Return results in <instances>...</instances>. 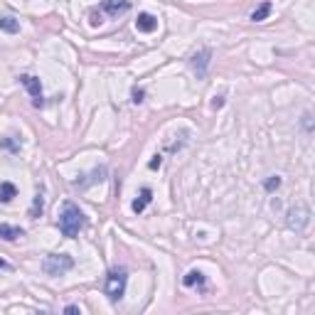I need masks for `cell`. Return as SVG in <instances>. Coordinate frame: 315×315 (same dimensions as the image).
<instances>
[{
  "mask_svg": "<svg viewBox=\"0 0 315 315\" xmlns=\"http://www.w3.org/2000/svg\"><path fill=\"white\" fill-rule=\"evenodd\" d=\"M84 227H86L84 212H81L72 200H67V202L62 204V214H59V232H62L67 239H74Z\"/></svg>",
  "mask_w": 315,
  "mask_h": 315,
  "instance_id": "cell-1",
  "label": "cell"
},
{
  "mask_svg": "<svg viewBox=\"0 0 315 315\" xmlns=\"http://www.w3.org/2000/svg\"><path fill=\"white\" fill-rule=\"evenodd\" d=\"M126 283H128V271L123 268V266H116V268H111L109 271V276H106V296H109V300H121L123 298V293H126Z\"/></svg>",
  "mask_w": 315,
  "mask_h": 315,
  "instance_id": "cell-2",
  "label": "cell"
},
{
  "mask_svg": "<svg viewBox=\"0 0 315 315\" xmlns=\"http://www.w3.org/2000/svg\"><path fill=\"white\" fill-rule=\"evenodd\" d=\"M72 268H74V259L69 254H47L42 259V271L47 276H64Z\"/></svg>",
  "mask_w": 315,
  "mask_h": 315,
  "instance_id": "cell-3",
  "label": "cell"
},
{
  "mask_svg": "<svg viewBox=\"0 0 315 315\" xmlns=\"http://www.w3.org/2000/svg\"><path fill=\"white\" fill-rule=\"evenodd\" d=\"M286 224H288L291 232L303 234V232L308 229V224H310V207L303 202L296 204V207H291V209H288V217H286Z\"/></svg>",
  "mask_w": 315,
  "mask_h": 315,
  "instance_id": "cell-4",
  "label": "cell"
},
{
  "mask_svg": "<svg viewBox=\"0 0 315 315\" xmlns=\"http://www.w3.org/2000/svg\"><path fill=\"white\" fill-rule=\"evenodd\" d=\"M209 62H212V50H207V47H202L200 52H195V55L190 57V67H192V72L197 74V79H204V76H207Z\"/></svg>",
  "mask_w": 315,
  "mask_h": 315,
  "instance_id": "cell-5",
  "label": "cell"
},
{
  "mask_svg": "<svg viewBox=\"0 0 315 315\" xmlns=\"http://www.w3.org/2000/svg\"><path fill=\"white\" fill-rule=\"evenodd\" d=\"M20 84L30 92V96H32V104L39 109V106L44 104V101H42V84H39V79H37V76H32V74H22V76H20Z\"/></svg>",
  "mask_w": 315,
  "mask_h": 315,
  "instance_id": "cell-6",
  "label": "cell"
},
{
  "mask_svg": "<svg viewBox=\"0 0 315 315\" xmlns=\"http://www.w3.org/2000/svg\"><path fill=\"white\" fill-rule=\"evenodd\" d=\"M130 10V0H104L99 5V13H106L109 18H118Z\"/></svg>",
  "mask_w": 315,
  "mask_h": 315,
  "instance_id": "cell-7",
  "label": "cell"
},
{
  "mask_svg": "<svg viewBox=\"0 0 315 315\" xmlns=\"http://www.w3.org/2000/svg\"><path fill=\"white\" fill-rule=\"evenodd\" d=\"M150 200H153V190H150V187H143V190H141V195H138V197L133 200V204H130V207H133V212H136V214H141V212H143V209L150 204Z\"/></svg>",
  "mask_w": 315,
  "mask_h": 315,
  "instance_id": "cell-8",
  "label": "cell"
},
{
  "mask_svg": "<svg viewBox=\"0 0 315 315\" xmlns=\"http://www.w3.org/2000/svg\"><path fill=\"white\" fill-rule=\"evenodd\" d=\"M136 27H138V32H153L158 27V20L153 18L150 13H141L138 20H136Z\"/></svg>",
  "mask_w": 315,
  "mask_h": 315,
  "instance_id": "cell-9",
  "label": "cell"
},
{
  "mask_svg": "<svg viewBox=\"0 0 315 315\" xmlns=\"http://www.w3.org/2000/svg\"><path fill=\"white\" fill-rule=\"evenodd\" d=\"M20 237H25V229L13 227V224H0V239L15 241V239H20Z\"/></svg>",
  "mask_w": 315,
  "mask_h": 315,
  "instance_id": "cell-10",
  "label": "cell"
},
{
  "mask_svg": "<svg viewBox=\"0 0 315 315\" xmlns=\"http://www.w3.org/2000/svg\"><path fill=\"white\" fill-rule=\"evenodd\" d=\"M18 197V187L13 185V183H0V202H13Z\"/></svg>",
  "mask_w": 315,
  "mask_h": 315,
  "instance_id": "cell-11",
  "label": "cell"
},
{
  "mask_svg": "<svg viewBox=\"0 0 315 315\" xmlns=\"http://www.w3.org/2000/svg\"><path fill=\"white\" fill-rule=\"evenodd\" d=\"M0 30H3V32H8V35H18V32H20V22L15 18H10V15H3V18H0Z\"/></svg>",
  "mask_w": 315,
  "mask_h": 315,
  "instance_id": "cell-12",
  "label": "cell"
},
{
  "mask_svg": "<svg viewBox=\"0 0 315 315\" xmlns=\"http://www.w3.org/2000/svg\"><path fill=\"white\" fill-rule=\"evenodd\" d=\"M183 286L185 288H195V286H204V276L200 271H190L185 278H183Z\"/></svg>",
  "mask_w": 315,
  "mask_h": 315,
  "instance_id": "cell-13",
  "label": "cell"
},
{
  "mask_svg": "<svg viewBox=\"0 0 315 315\" xmlns=\"http://www.w3.org/2000/svg\"><path fill=\"white\" fill-rule=\"evenodd\" d=\"M268 15H271V3H261L259 8L251 13V20H254V22H263Z\"/></svg>",
  "mask_w": 315,
  "mask_h": 315,
  "instance_id": "cell-14",
  "label": "cell"
},
{
  "mask_svg": "<svg viewBox=\"0 0 315 315\" xmlns=\"http://www.w3.org/2000/svg\"><path fill=\"white\" fill-rule=\"evenodd\" d=\"M42 209H44V197L37 195V197H35V202H32V207H30V217H32V219L39 217V214H42Z\"/></svg>",
  "mask_w": 315,
  "mask_h": 315,
  "instance_id": "cell-15",
  "label": "cell"
},
{
  "mask_svg": "<svg viewBox=\"0 0 315 315\" xmlns=\"http://www.w3.org/2000/svg\"><path fill=\"white\" fill-rule=\"evenodd\" d=\"M263 187H266L268 192H274V190H278V187H281V177H276V175H274V177H268V180L263 183Z\"/></svg>",
  "mask_w": 315,
  "mask_h": 315,
  "instance_id": "cell-16",
  "label": "cell"
},
{
  "mask_svg": "<svg viewBox=\"0 0 315 315\" xmlns=\"http://www.w3.org/2000/svg\"><path fill=\"white\" fill-rule=\"evenodd\" d=\"M130 96H133V104H143V96H146V92L136 86V89H133V94H130Z\"/></svg>",
  "mask_w": 315,
  "mask_h": 315,
  "instance_id": "cell-17",
  "label": "cell"
},
{
  "mask_svg": "<svg viewBox=\"0 0 315 315\" xmlns=\"http://www.w3.org/2000/svg\"><path fill=\"white\" fill-rule=\"evenodd\" d=\"M89 22H92L94 27L101 25V22H104V20H101V13H99V10H92V20H89Z\"/></svg>",
  "mask_w": 315,
  "mask_h": 315,
  "instance_id": "cell-18",
  "label": "cell"
},
{
  "mask_svg": "<svg viewBox=\"0 0 315 315\" xmlns=\"http://www.w3.org/2000/svg\"><path fill=\"white\" fill-rule=\"evenodd\" d=\"M222 106H224V96H214V101H212V109H214V111H219Z\"/></svg>",
  "mask_w": 315,
  "mask_h": 315,
  "instance_id": "cell-19",
  "label": "cell"
},
{
  "mask_svg": "<svg viewBox=\"0 0 315 315\" xmlns=\"http://www.w3.org/2000/svg\"><path fill=\"white\" fill-rule=\"evenodd\" d=\"M160 165H163V158H160V155H155V158L150 160V170H158Z\"/></svg>",
  "mask_w": 315,
  "mask_h": 315,
  "instance_id": "cell-20",
  "label": "cell"
},
{
  "mask_svg": "<svg viewBox=\"0 0 315 315\" xmlns=\"http://www.w3.org/2000/svg\"><path fill=\"white\" fill-rule=\"evenodd\" d=\"M0 146H3V148H10V150H18V146H15V143H13V141H3V143H0Z\"/></svg>",
  "mask_w": 315,
  "mask_h": 315,
  "instance_id": "cell-21",
  "label": "cell"
},
{
  "mask_svg": "<svg viewBox=\"0 0 315 315\" xmlns=\"http://www.w3.org/2000/svg\"><path fill=\"white\" fill-rule=\"evenodd\" d=\"M64 313H79V305H67Z\"/></svg>",
  "mask_w": 315,
  "mask_h": 315,
  "instance_id": "cell-22",
  "label": "cell"
},
{
  "mask_svg": "<svg viewBox=\"0 0 315 315\" xmlns=\"http://www.w3.org/2000/svg\"><path fill=\"white\" fill-rule=\"evenodd\" d=\"M5 268H8V263H5V261L0 259V271H5Z\"/></svg>",
  "mask_w": 315,
  "mask_h": 315,
  "instance_id": "cell-23",
  "label": "cell"
}]
</instances>
